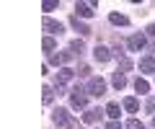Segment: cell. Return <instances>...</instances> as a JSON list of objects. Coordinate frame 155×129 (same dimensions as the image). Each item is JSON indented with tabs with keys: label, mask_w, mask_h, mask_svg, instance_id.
Here are the masks:
<instances>
[{
	"label": "cell",
	"mask_w": 155,
	"mask_h": 129,
	"mask_svg": "<svg viewBox=\"0 0 155 129\" xmlns=\"http://www.w3.org/2000/svg\"><path fill=\"white\" fill-rule=\"evenodd\" d=\"M54 124L60 129H72L75 127V121H72V116L67 114V108H57L54 111Z\"/></svg>",
	"instance_id": "obj_1"
},
{
	"label": "cell",
	"mask_w": 155,
	"mask_h": 129,
	"mask_svg": "<svg viewBox=\"0 0 155 129\" xmlns=\"http://www.w3.org/2000/svg\"><path fill=\"white\" fill-rule=\"evenodd\" d=\"M88 93L96 95V98L104 95V93H106V83H104L101 78H91V80H88Z\"/></svg>",
	"instance_id": "obj_2"
},
{
	"label": "cell",
	"mask_w": 155,
	"mask_h": 129,
	"mask_svg": "<svg viewBox=\"0 0 155 129\" xmlns=\"http://www.w3.org/2000/svg\"><path fill=\"white\" fill-rule=\"evenodd\" d=\"M70 103H72V108H85L88 98L83 95V90H80V88H75V90H72V95H70Z\"/></svg>",
	"instance_id": "obj_3"
},
{
	"label": "cell",
	"mask_w": 155,
	"mask_h": 129,
	"mask_svg": "<svg viewBox=\"0 0 155 129\" xmlns=\"http://www.w3.org/2000/svg\"><path fill=\"white\" fill-rule=\"evenodd\" d=\"M127 47H129L132 52H140V49L145 47V36H142V34H132V36L127 39Z\"/></svg>",
	"instance_id": "obj_4"
},
{
	"label": "cell",
	"mask_w": 155,
	"mask_h": 129,
	"mask_svg": "<svg viewBox=\"0 0 155 129\" xmlns=\"http://www.w3.org/2000/svg\"><path fill=\"white\" fill-rule=\"evenodd\" d=\"M101 116H104L101 108H88V111L83 114V121L85 124H96V121H101Z\"/></svg>",
	"instance_id": "obj_5"
},
{
	"label": "cell",
	"mask_w": 155,
	"mask_h": 129,
	"mask_svg": "<svg viewBox=\"0 0 155 129\" xmlns=\"http://www.w3.org/2000/svg\"><path fill=\"white\" fill-rule=\"evenodd\" d=\"M75 11H78V16H83V18L93 16V5L91 3H75Z\"/></svg>",
	"instance_id": "obj_6"
},
{
	"label": "cell",
	"mask_w": 155,
	"mask_h": 129,
	"mask_svg": "<svg viewBox=\"0 0 155 129\" xmlns=\"http://www.w3.org/2000/svg\"><path fill=\"white\" fill-rule=\"evenodd\" d=\"M44 28H47V31H49V34H57V36H60L62 31H65V28H62V23L52 21V18H44Z\"/></svg>",
	"instance_id": "obj_7"
},
{
	"label": "cell",
	"mask_w": 155,
	"mask_h": 129,
	"mask_svg": "<svg viewBox=\"0 0 155 129\" xmlns=\"http://www.w3.org/2000/svg\"><path fill=\"white\" fill-rule=\"evenodd\" d=\"M140 73H155V57H145L140 62Z\"/></svg>",
	"instance_id": "obj_8"
},
{
	"label": "cell",
	"mask_w": 155,
	"mask_h": 129,
	"mask_svg": "<svg viewBox=\"0 0 155 129\" xmlns=\"http://www.w3.org/2000/svg\"><path fill=\"white\" fill-rule=\"evenodd\" d=\"M70 23H72V28H75L78 34H83V36H85V34H91V28L85 26L83 21H78V16H72V18H70Z\"/></svg>",
	"instance_id": "obj_9"
},
{
	"label": "cell",
	"mask_w": 155,
	"mask_h": 129,
	"mask_svg": "<svg viewBox=\"0 0 155 129\" xmlns=\"http://www.w3.org/2000/svg\"><path fill=\"white\" fill-rule=\"evenodd\" d=\"M93 57H96V60H98V62H109L111 52L106 49V47H96V49H93Z\"/></svg>",
	"instance_id": "obj_10"
},
{
	"label": "cell",
	"mask_w": 155,
	"mask_h": 129,
	"mask_svg": "<svg viewBox=\"0 0 155 129\" xmlns=\"http://www.w3.org/2000/svg\"><path fill=\"white\" fill-rule=\"evenodd\" d=\"M109 21L114 23V26H127V23H129V18H127V16H122V13H111V16H109Z\"/></svg>",
	"instance_id": "obj_11"
},
{
	"label": "cell",
	"mask_w": 155,
	"mask_h": 129,
	"mask_svg": "<svg viewBox=\"0 0 155 129\" xmlns=\"http://www.w3.org/2000/svg\"><path fill=\"white\" fill-rule=\"evenodd\" d=\"M111 83H114V88H116V90H122L124 85H127V78H124L122 73H114V78H111Z\"/></svg>",
	"instance_id": "obj_12"
},
{
	"label": "cell",
	"mask_w": 155,
	"mask_h": 129,
	"mask_svg": "<svg viewBox=\"0 0 155 129\" xmlns=\"http://www.w3.org/2000/svg\"><path fill=\"white\" fill-rule=\"evenodd\" d=\"M70 80H72V70H70V67H62V70H60V78H57V83L65 85V83H70Z\"/></svg>",
	"instance_id": "obj_13"
},
{
	"label": "cell",
	"mask_w": 155,
	"mask_h": 129,
	"mask_svg": "<svg viewBox=\"0 0 155 129\" xmlns=\"http://www.w3.org/2000/svg\"><path fill=\"white\" fill-rule=\"evenodd\" d=\"M106 114H109V116H111V119L116 121V119H119V114H122V108H119V103H109V106H106Z\"/></svg>",
	"instance_id": "obj_14"
},
{
	"label": "cell",
	"mask_w": 155,
	"mask_h": 129,
	"mask_svg": "<svg viewBox=\"0 0 155 129\" xmlns=\"http://www.w3.org/2000/svg\"><path fill=\"white\" fill-rule=\"evenodd\" d=\"M70 52H72V54H83V52H85V44H83L80 39H75V41L70 44Z\"/></svg>",
	"instance_id": "obj_15"
},
{
	"label": "cell",
	"mask_w": 155,
	"mask_h": 129,
	"mask_svg": "<svg viewBox=\"0 0 155 129\" xmlns=\"http://www.w3.org/2000/svg\"><path fill=\"white\" fill-rule=\"evenodd\" d=\"M127 70H132V62L127 60V57H119V70H116V73H127Z\"/></svg>",
	"instance_id": "obj_16"
},
{
	"label": "cell",
	"mask_w": 155,
	"mask_h": 129,
	"mask_svg": "<svg viewBox=\"0 0 155 129\" xmlns=\"http://www.w3.org/2000/svg\"><path fill=\"white\" fill-rule=\"evenodd\" d=\"M134 88H137V93H147V90H150V85H147V80L137 78V80H134Z\"/></svg>",
	"instance_id": "obj_17"
},
{
	"label": "cell",
	"mask_w": 155,
	"mask_h": 129,
	"mask_svg": "<svg viewBox=\"0 0 155 129\" xmlns=\"http://www.w3.org/2000/svg\"><path fill=\"white\" fill-rule=\"evenodd\" d=\"M124 108H127V111H137V108H140L137 98H124Z\"/></svg>",
	"instance_id": "obj_18"
},
{
	"label": "cell",
	"mask_w": 155,
	"mask_h": 129,
	"mask_svg": "<svg viewBox=\"0 0 155 129\" xmlns=\"http://www.w3.org/2000/svg\"><path fill=\"white\" fill-rule=\"evenodd\" d=\"M57 5H60V3H57V0H44V3H41V8H44V13H49V11H54Z\"/></svg>",
	"instance_id": "obj_19"
},
{
	"label": "cell",
	"mask_w": 155,
	"mask_h": 129,
	"mask_svg": "<svg viewBox=\"0 0 155 129\" xmlns=\"http://www.w3.org/2000/svg\"><path fill=\"white\" fill-rule=\"evenodd\" d=\"M41 93H44V103H52V101H54V90H52L49 85H47V88L41 90Z\"/></svg>",
	"instance_id": "obj_20"
},
{
	"label": "cell",
	"mask_w": 155,
	"mask_h": 129,
	"mask_svg": "<svg viewBox=\"0 0 155 129\" xmlns=\"http://www.w3.org/2000/svg\"><path fill=\"white\" fill-rule=\"evenodd\" d=\"M41 47H44L47 52H52V49H54V39H52V36H47V39L41 41Z\"/></svg>",
	"instance_id": "obj_21"
},
{
	"label": "cell",
	"mask_w": 155,
	"mask_h": 129,
	"mask_svg": "<svg viewBox=\"0 0 155 129\" xmlns=\"http://www.w3.org/2000/svg\"><path fill=\"white\" fill-rule=\"evenodd\" d=\"M49 62L54 65V67H60V65H65V60H62V54H52V57H49Z\"/></svg>",
	"instance_id": "obj_22"
},
{
	"label": "cell",
	"mask_w": 155,
	"mask_h": 129,
	"mask_svg": "<svg viewBox=\"0 0 155 129\" xmlns=\"http://www.w3.org/2000/svg\"><path fill=\"white\" fill-rule=\"evenodd\" d=\"M127 129H145V127H142V121H137V119H129V121H127Z\"/></svg>",
	"instance_id": "obj_23"
},
{
	"label": "cell",
	"mask_w": 155,
	"mask_h": 129,
	"mask_svg": "<svg viewBox=\"0 0 155 129\" xmlns=\"http://www.w3.org/2000/svg\"><path fill=\"white\" fill-rule=\"evenodd\" d=\"M106 129H122V124H119V121H109V124H106Z\"/></svg>",
	"instance_id": "obj_24"
},
{
	"label": "cell",
	"mask_w": 155,
	"mask_h": 129,
	"mask_svg": "<svg viewBox=\"0 0 155 129\" xmlns=\"http://www.w3.org/2000/svg\"><path fill=\"white\" fill-rule=\"evenodd\" d=\"M78 75H83V78H88V75H91V67H85V65H83V67H80V73H78Z\"/></svg>",
	"instance_id": "obj_25"
},
{
	"label": "cell",
	"mask_w": 155,
	"mask_h": 129,
	"mask_svg": "<svg viewBox=\"0 0 155 129\" xmlns=\"http://www.w3.org/2000/svg\"><path fill=\"white\" fill-rule=\"evenodd\" d=\"M145 108H147V111H155V101H147V103H145Z\"/></svg>",
	"instance_id": "obj_26"
},
{
	"label": "cell",
	"mask_w": 155,
	"mask_h": 129,
	"mask_svg": "<svg viewBox=\"0 0 155 129\" xmlns=\"http://www.w3.org/2000/svg\"><path fill=\"white\" fill-rule=\"evenodd\" d=\"M147 34H150V36H155V23H150V26H147Z\"/></svg>",
	"instance_id": "obj_27"
},
{
	"label": "cell",
	"mask_w": 155,
	"mask_h": 129,
	"mask_svg": "<svg viewBox=\"0 0 155 129\" xmlns=\"http://www.w3.org/2000/svg\"><path fill=\"white\" fill-rule=\"evenodd\" d=\"M153 127H155V116H153Z\"/></svg>",
	"instance_id": "obj_28"
}]
</instances>
